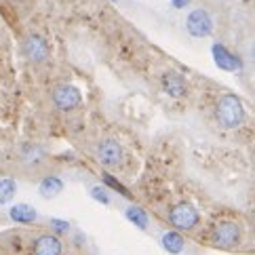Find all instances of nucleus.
Listing matches in <instances>:
<instances>
[{
	"mask_svg": "<svg viewBox=\"0 0 255 255\" xmlns=\"http://www.w3.org/2000/svg\"><path fill=\"white\" fill-rule=\"evenodd\" d=\"M8 215H11V220L17 222V224H32V222H36V209L30 207V205H15V207H11Z\"/></svg>",
	"mask_w": 255,
	"mask_h": 255,
	"instance_id": "11",
	"label": "nucleus"
},
{
	"mask_svg": "<svg viewBox=\"0 0 255 255\" xmlns=\"http://www.w3.org/2000/svg\"><path fill=\"white\" fill-rule=\"evenodd\" d=\"M162 247H165L169 253L177 255V253L184 251V239H181L177 232H167L162 236Z\"/></svg>",
	"mask_w": 255,
	"mask_h": 255,
	"instance_id": "13",
	"label": "nucleus"
},
{
	"mask_svg": "<svg viewBox=\"0 0 255 255\" xmlns=\"http://www.w3.org/2000/svg\"><path fill=\"white\" fill-rule=\"evenodd\" d=\"M51 226L55 228L57 232H68V230H70V224H68V222H61V220H53Z\"/></svg>",
	"mask_w": 255,
	"mask_h": 255,
	"instance_id": "18",
	"label": "nucleus"
},
{
	"mask_svg": "<svg viewBox=\"0 0 255 255\" xmlns=\"http://www.w3.org/2000/svg\"><path fill=\"white\" fill-rule=\"evenodd\" d=\"M91 194H93V198L97 200V203H102V205H108V203H110V198H108V192H106L104 188H99V186L91 190Z\"/></svg>",
	"mask_w": 255,
	"mask_h": 255,
	"instance_id": "17",
	"label": "nucleus"
},
{
	"mask_svg": "<svg viewBox=\"0 0 255 255\" xmlns=\"http://www.w3.org/2000/svg\"><path fill=\"white\" fill-rule=\"evenodd\" d=\"M215 116L222 127L234 129V127H239L245 121V108L236 95H222L215 108Z\"/></svg>",
	"mask_w": 255,
	"mask_h": 255,
	"instance_id": "1",
	"label": "nucleus"
},
{
	"mask_svg": "<svg viewBox=\"0 0 255 255\" xmlns=\"http://www.w3.org/2000/svg\"><path fill=\"white\" fill-rule=\"evenodd\" d=\"M23 53L30 61H44L49 57V44L40 34H30L23 42Z\"/></svg>",
	"mask_w": 255,
	"mask_h": 255,
	"instance_id": "6",
	"label": "nucleus"
},
{
	"mask_svg": "<svg viewBox=\"0 0 255 255\" xmlns=\"http://www.w3.org/2000/svg\"><path fill=\"white\" fill-rule=\"evenodd\" d=\"M241 241V228L234 222H222L213 230V245L220 249H232Z\"/></svg>",
	"mask_w": 255,
	"mask_h": 255,
	"instance_id": "4",
	"label": "nucleus"
},
{
	"mask_svg": "<svg viewBox=\"0 0 255 255\" xmlns=\"http://www.w3.org/2000/svg\"><path fill=\"white\" fill-rule=\"evenodd\" d=\"M61 190H63V181L59 177H44L38 186V192L44 198H55Z\"/></svg>",
	"mask_w": 255,
	"mask_h": 255,
	"instance_id": "12",
	"label": "nucleus"
},
{
	"mask_svg": "<svg viewBox=\"0 0 255 255\" xmlns=\"http://www.w3.org/2000/svg\"><path fill=\"white\" fill-rule=\"evenodd\" d=\"M186 30L194 38H207L213 34V19L205 8H194L192 13L186 17Z\"/></svg>",
	"mask_w": 255,
	"mask_h": 255,
	"instance_id": "2",
	"label": "nucleus"
},
{
	"mask_svg": "<svg viewBox=\"0 0 255 255\" xmlns=\"http://www.w3.org/2000/svg\"><path fill=\"white\" fill-rule=\"evenodd\" d=\"M104 181H106V186H110L112 190H116L118 194H123V196H129V190H127L121 181H118L116 177H112L110 173H104Z\"/></svg>",
	"mask_w": 255,
	"mask_h": 255,
	"instance_id": "16",
	"label": "nucleus"
},
{
	"mask_svg": "<svg viewBox=\"0 0 255 255\" xmlns=\"http://www.w3.org/2000/svg\"><path fill=\"white\" fill-rule=\"evenodd\" d=\"M125 215H127V220L133 222L137 228H141V230H145V228H148V224H150L148 215H145V211H143V209H139V207H129Z\"/></svg>",
	"mask_w": 255,
	"mask_h": 255,
	"instance_id": "14",
	"label": "nucleus"
},
{
	"mask_svg": "<svg viewBox=\"0 0 255 255\" xmlns=\"http://www.w3.org/2000/svg\"><path fill=\"white\" fill-rule=\"evenodd\" d=\"M160 85H162V91L173 99H179V97H184L188 93L186 78L181 74H177V72H167V74H162Z\"/></svg>",
	"mask_w": 255,
	"mask_h": 255,
	"instance_id": "9",
	"label": "nucleus"
},
{
	"mask_svg": "<svg viewBox=\"0 0 255 255\" xmlns=\"http://www.w3.org/2000/svg\"><path fill=\"white\" fill-rule=\"evenodd\" d=\"M53 104H55L59 110H74L83 104V95H80V91L72 85H61L53 91Z\"/></svg>",
	"mask_w": 255,
	"mask_h": 255,
	"instance_id": "5",
	"label": "nucleus"
},
{
	"mask_svg": "<svg viewBox=\"0 0 255 255\" xmlns=\"http://www.w3.org/2000/svg\"><path fill=\"white\" fill-rule=\"evenodd\" d=\"M190 2H192V0H171V4L175 8H186Z\"/></svg>",
	"mask_w": 255,
	"mask_h": 255,
	"instance_id": "19",
	"label": "nucleus"
},
{
	"mask_svg": "<svg viewBox=\"0 0 255 255\" xmlns=\"http://www.w3.org/2000/svg\"><path fill=\"white\" fill-rule=\"evenodd\" d=\"M17 192L15 179H0V205H6Z\"/></svg>",
	"mask_w": 255,
	"mask_h": 255,
	"instance_id": "15",
	"label": "nucleus"
},
{
	"mask_svg": "<svg viewBox=\"0 0 255 255\" xmlns=\"http://www.w3.org/2000/svg\"><path fill=\"white\" fill-rule=\"evenodd\" d=\"M211 55H213V61L217 63V68H220V70L236 72V70H241V68H243L241 59L236 57V55H232V53L228 51L224 44H220V42H215L213 47H211Z\"/></svg>",
	"mask_w": 255,
	"mask_h": 255,
	"instance_id": "7",
	"label": "nucleus"
},
{
	"mask_svg": "<svg viewBox=\"0 0 255 255\" xmlns=\"http://www.w3.org/2000/svg\"><path fill=\"white\" fill-rule=\"evenodd\" d=\"M97 154H99V160H102L106 167L116 169V167H121V162H123V148L114 139H104L99 143Z\"/></svg>",
	"mask_w": 255,
	"mask_h": 255,
	"instance_id": "8",
	"label": "nucleus"
},
{
	"mask_svg": "<svg viewBox=\"0 0 255 255\" xmlns=\"http://www.w3.org/2000/svg\"><path fill=\"white\" fill-rule=\"evenodd\" d=\"M61 251H63V245L57 236H53V234L38 236V239L34 241V249H32L34 255H61Z\"/></svg>",
	"mask_w": 255,
	"mask_h": 255,
	"instance_id": "10",
	"label": "nucleus"
},
{
	"mask_svg": "<svg viewBox=\"0 0 255 255\" xmlns=\"http://www.w3.org/2000/svg\"><path fill=\"white\" fill-rule=\"evenodd\" d=\"M169 222L177 230H192L198 224V211L190 203H179L169 211Z\"/></svg>",
	"mask_w": 255,
	"mask_h": 255,
	"instance_id": "3",
	"label": "nucleus"
}]
</instances>
